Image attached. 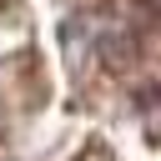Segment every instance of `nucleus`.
I'll return each mask as SVG.
<instances>
[{
	"label": "nucleus",
	"instance_id": "1",
	"mask_svg": "<svg viewBox=\"0 0 161 161\" xmlns=\"http://www.w3.org/2000/svg\"><path fill=\"white\" fill-rule=\"evenodd\" d=\"M0 161H10V156H0Z\"/></svg>",
	"mask_w": 161,
	"mask_h": 161
}]
</instances>
